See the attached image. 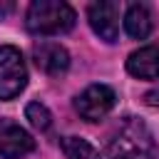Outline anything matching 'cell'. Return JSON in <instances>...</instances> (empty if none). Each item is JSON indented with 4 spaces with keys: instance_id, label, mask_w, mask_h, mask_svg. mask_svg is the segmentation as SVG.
I'll return each instance as SVG.
<instances>
[{
    "instance_id": "4",
    "label": "cell",
    "mask_w": 159,
    "mask_h": 159,
    "mask_svg": "<svg viewBox=\"0 0 159 159\" xmlns=\"http://www.w3.org/2000/svg\"><path fill=\"white\" fill-rule=\"evenodd\" d=\"M114 99H117V94H114L112 87H107V84H89L84 92L77 94L75 109H77V114H80L82 119H87V122H99L102 117H107V114L112 112Z\"/></svg>"
},
{
    "instance_id": "6",
    "label": "cell",
    "mask_w": 159,
    "mask_h": 159,
    "mask_svg": "<svg viewBox=\"0 0 159 159\" xmlns=\"http://www.w3.org/2000/svg\"><path fill=\"white\" fill-rule=\"evenodd\" d=\"M35 149V139L15 122L0 119V157L2 159H22Z\"/></svg>"
},
{
    "instance_id": "5",
    "label": "cell",
    "mask_w": 159,
    "mask_h": 159,
    "mask_svg": "<svg viewBox=\"0 0 159 159\" xmlns=\"http://www.w3.org/2000/svg\"><path fill=\"white\" fill-rule=\"evenodd\" d=\"M87 20L94 35H99L107 42H114L119 35V2L114 0H99L87 7Z\"/></svg>"
},
{
    "instance_id": "12",
    "label": "cell",
    "mask_w": 159,
    "mask_h": 159,
    "mask_svg": "<svg viewBox=\"0 0 159 159\" xmlns=\"http://www.w3.org/2000/svg\"><path fill=\"white\" fill-rule=\"evenodd\" d=\"M12 10H15V2H10V0H0V20H5Z\"/></svg>"
},
{
    "instance_id": "8",
    "label": "cell",
    "mask_w": 159,
    "mask_h": 159,
    "mask_svg": "<svg viewBox=\"0 0 159 159\" xmlns=\"http://www.w3.org/2000/svg\"><path fill=\"white\" fill-rule=\"evenodd\" d=\"M127 72L139 80H159V42L134 50L127 60Z\"/></svg>"
},
{
    "instance_id": "11",
    "label": "cell",
    "mask_w": 159,
    "mask_h": 159,
    "mask_svg": "<svg viewBox=\"0 0 159 159\" xmlns=\"http://www.w3.org/2000/svg\"><path fill=\"white\" fill-rule=\"evenodd\" d=\"M25 117L30 119V124H32L35 129H40V132L50 129L52 117H50V109H47L45 104H40V102H30L27 109H25Z\"/></svg>"
},
{
    "instance_id": "13",
    "label": "cell",
    "mask_w": 159,
    "mask_h": 159,
    "mask_svg": "<svg viewBox=\"0 0 159 159\" xmlns=\"http://www.w3.org/2000/svg\"><path fill=\"white\" fill-rule=\"evenodd\" d=\"M144 99H147V104H149V107H159V87H157V89H152V92H147V94H144Z\"/></svg>"
},
{
    "instance_id": "3",
    "label": "cell",
    "mask_w": 159,
    "mask_h": 159,
    "mask_svg": "<svg viewBox=\"0 0 159 159\" xmlns=\"http://www.w3.org/2000/svg\"><path fill=\"white\" fill-rule=\"evenodd\" d=\"M27 84V67L17 47L2 45L0 47V99L17 97Z\"/></svg>"
},
{
    "instance_id": "2",
    "label": "cell",
    "mask_w": 159,
    "mask_h": 159,
    "mask_svg": "<svg viewBox=\"0 0 159 159\" xmlns=\"http://www.w3.org/2000/svg\"><path fill=\"white\" fill-rule=\"evenodd\" d=\"M75 10L62 0H35L27 7L25 27L32 35H60L75 27Z\"/></svg>"
},
{
    "instance_id": "9",
    "label": "cell",
    "mask_w": 159,
    "mask_h": 159,
    "mask_svg": "<svg viewBox=\"0 0 159 159\" xmlns=\"http://www.w3.org/2000/svg\"><path fill=\"white\" fill-rule=\"evenodd\" d=\"M124 27L129 32V37L134 40H144L149 37L152 32V12L144 2H134L127 7V15H124Z\"/></svg>"
},
{
    "instance_id": "1",
    "label": "cell",
    "mask_w": 159,
    "mask_h": 159,
    "mask_svg": "<svg viewBox=\"0 0 159 159\" xmlns=\"http://www.w3.org/2000/svg\"><path fill=\"white\" fill-rule=\"evenodd\" d=\"M109 159H154L157 144L147 124L137 117H124V122L114 129L109 147Z\"/></svg>"
},
{
    "instance_id": "10",
    "label": "cell",
    "mask_w": 159,
    "mask_h": 159,
    "mask_svg": "<svg viewBox=\"0 0 159 159\" xmlns=\"http://www.w3.org/2000/svg\"><path fill=\"white\" fill-rule=\"evenodd\" d=\"M62 149L67 159H99V152L82 137H65Z\"/></svg>"
},
{
    "instance_id": "7",
    "label": "cell",
    "mask_w": 159,
    "mask_h": 159,
    "mask_svg": "<svg viewBox=\"0 0 159 159\" xmlns=\"http://www.w3.org/2000/svg\"><path fill=\"white\" fill-rule=\"evenodd\" d=\"M32 57L45 75H62L70 67V55L60 42H37L32 47Z\"/></svg>"
}]
</instances>
